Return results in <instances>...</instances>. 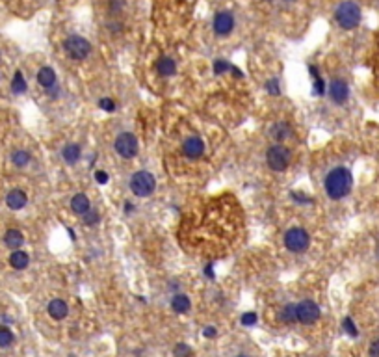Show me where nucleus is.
Returning <instances> with one entry per match:
<instances>
[{"label": "nucleus", "mask_w": 379, "mask_h": 357, "mask_svg": "<svg viewBox=\"0 0 379 357\" xmlns=\"http://www.w3.org/2000/svg\"><path fill=\"white\" fill-rule=\"evenodd\" d=\"M285 246L288 251L303 253L311 246V234L307 233L303 227H292L285 233Z\"/></svg>", "instance_id": "4"}, {"label": "nucleus", "mask_w": 379, "mask_h": 357, "mask_svg": "<svg viewBox=\"0 0 379 357\" xmlns=\"http://www.w3.org/2000/svg\"><path fill=\"white\" fill-rule=\"evenodd\" d=\"M28 203V197H26V194L23 190H12L10 194L6 196V205L8 209L12 210H21L25 209V205Z\"/></svg>", "instance_id": "13"}, {"label": "nucleus", "mask_w": 379, "mask_h": 357, "mask_svg": "<svg viewBox=\"0 0 379 357\" xmlns=\"http://www.w3.org/2000/svg\"><path fill=\"white\" fill-rule=\"evenodd\" d=\"M123 8V2L121 0H112V4H110V10L112 12H119Z\"/></svg>", "instance_id": "38"}, {"label": "nucleus", "mask_w": 379, "mask_h": 357, "mask_svg": "<svg viewBox=\"0 0 379 357\" xmlns=\"http://www.w3.org/2000/svg\"><path fill=\"white\" fill-rule=\"evenodd\" d=\"M342 327H344V331L348 333L349 337H359V329H357V326H355V322L351 316H346L342 320Z\"/></svg>", "instance_id": "27"}, {"label": "nucleus", "mask_w": 379, "mask_h": 357, "mask_svg": "<svg viewBox=\"0 0 379 357\" xmlns=\"http://www.w3.org/2000/svg\"><path fill=\"white\" fill-rule=\"evenodd\" d=\"M327 93L335 105H344L349 99V84L344 78H333L327 87Z\"/></svg>", "instance_id": "9"}, {"label": "nucleus", "mask_w": 379, "mask_h": 357, "mask_svg": "<svg viewBox=\"0 0 379 357\" xmlns=\"http://www.w3.org/2000/svg\"><path fill=\"white\" fill-rule=\"evenodd\" d=\"M89 209H91L89 197L86 194H74L73 199H71V210H73L74 214L84 216Z\"/></svg>", "instance_id": "14"}, {"label": "nucleus", "mask_w": 379, "mask_h": 357, "mask_svg": "<svg viewBox=\"0 0 379 357\" xmlns=\"http://www.w3.org/2000/svg\"><path fill=\"white\" fill-rule=\"evenodd\" d=\"M61 156H63L65 164H69V166H74V164H76V162L82 158V149H80L78 143H67L65 147L61 149Z\"/></svg>", "instance_id": "16"}, {"label": "nucleus", "mask_w": 379, "mask_h": 357, "mask_svg": "<svg viewBox=\"0 0 379 357\" xmlns=\"http://www.w3.org/2000/svg\"><path fill=\"white\" fill-rule=\"evenodd\" d=\"M205 153V142H203L199 136H190L186 138L182 143V154L190 160H197L201 158Z\"/></svg>", "instance_id": "10"}, {"label": "nucleus", "mask_w": 379, "mask_h": 357, "mask_svg": "<svg viewBox=\"0 0 379 357\" xmlns=\"http://www.w3.org/2000/svg\"><path fill=\"white\" fill-rule=\"evenodd\" d=\"M32 156L28 151H25V149H15L12 153V162L15 164L17 167H26L28 164H30Z\"/></svg>", "instance_id": "22"}, {"label": "nucleus", "mask_w": 379, "mask_h": 357, "mask_svg": "<svg viewBox=\"0 0 379 357\" xmlns=\"http://www.w3.org/2000/svg\"><path fill=\"white\" fill-rule=\"evenodd\" d=\"M13 340H15V337H13L12 329H8V327H0V348H8V346L13 344Z\"/></svg>", "instance_id": "26"}, {"label": "nucleus", "mask_w": 379, "mask_h": 357, "mask_svg": "<svg viewBox=\"0 0 379 357\" xmlns=\"http://www.w3.org/2000/svg\"><path fill=\"white\" fill-rule=\"evenodd\" d=\"M231 63L227 62V60H216L214 62V74H223V73H227V71H231Z\"/></svg>", "instance_id": "33"}, {"label": "nucleus", "mask_w": 379, "mask_h": 357, "mask_svg": "<svg viewBox=\"0 0 379 357\" xmlns=\"http://www.w3.org/2000/svg\"><path fill=\"white\" fill-rule=\"evenodd\" d=\"M190 307H192V303H190V298L184 294H175L171 298V309L175 311V313L178 314H184L188 313Z\"/></svg>", "instance_id": "21"}, {"label": "nucleus", "mask_w": 379, "mask_h": 357, "mask_svg": "<svg viewBox=\"0 0 379 357\" xmlns=\"http://www.w3.org/2000/svg\"><path fill=\"white\" fill-rule=\"evenodd\" d=\"M296 313H298V322L301 324H314L320 318V307L316 302L312 300H303L301 303L296 305Z\"/></svg>", "instance_id": "8"}, {"label": "nucleus", "mask_w": 379, "mask_h": 357, "mask_svg": "<svg viewBox=\"0 0 379 357\" xmlns=\"http://www.w3.org/2000/svg\"><path fill=\"white\" fill-rule=\"evenodd\" d=\"M236 357H249V355H244V353H240V355H236Z\"/></svg>", "instance_id": "46"}, {"label": "nucleus", "mask_w": 379, "mask_h": 357, "mask_svg": "<svg viewBox=\"0 0 379 357\" xmlns=\"http://www.w3.org/2000/svg\"><path fill=\"white\" fill-rule=\"evenodd\" d=\"M375 257L379 259V246H377V249H375Z\"/></svg>", "instance_id": "45"}, {"label": "nucleus", "mask_w": 379, "mask_h": 357, "mask_svg": "<svg viewBox=\"0 0 379 357\" xmlns=\"http://www.w3.org/2000/svg\"><path fill=\"white\" fill-rule=\"evenodd\" d=\"M37 82L39 86H43L45 90H49L56 84V73L52 67H41L37 71Z\"/></svg>", "instance_id": "19"}, {"label": "nucleus", "mask_w": 379, "mask_h": 357, "mask_svg": "<svg viewBox=\"0 0 379 357\" xmlns=\"http://www.w3.org/2000/svg\"><path fill=\"white\" fill-rule=\"evenodd\" d=\"M67 233H69V236H71V240H76V234H74V231L71 227H67Z\"/></svg>", "instance_id": "44"}, {"label": "nucleus", "mask_w": 379, "mask_h": 357, "mask_svg": "<svg viewBox=\"0 0 379 357\" xmlns=\"http://www.w3.org/2000/svg\"><path fill=\"white\" fill-rule=\"evenodd\" d=\"M309 73L312 74V78H318V76H320L318 67H316V65H312V63H311V65H309Z\"/></svg>", "instance_id": "40"}, {"label": "nucleus", "mask_w": 379, "mask_h": 357, "mask_svg": "<svg viewBox=\"0 0 379 357\" xmlns=\"http://www.w3.org/2000/svg\"><path fill=\"white\" fill-rule=\"evenodd\" d=\"M203 272H205V276H207V277H210V279H214V270H212V264H207Z\"/></svg>", "instance_id": "41"}, {"label": "nucleus", "mask_w": 379, "mask_h": 357, "mask_svg": "<svg viewBox=\"0 0 379 357\" xmlns=\"http://www.w3.org/2000/svg\"><path fill=\"white\" fill-rule=\"evenodd\" d=\"M10 264H12V268H15V270H25L26 266L30 264V257H28V253L23 251V249H15V251L10 255Z\"/></svg>", "instance_id": "20"}, {"label": "nucleus", "mask_w": 379, "mask_h": 357, "mask_svg": "<svg viewBox=\"0 0 379 357\" xmlns=\"http://www.w3.org/2000/svg\"><path fill=\"white\" fill-rule=\"evenodd\" d=\"M264 90H266L269 95H273V97L281 95V84H279V80H277V78H269V80L264 84Z\"/></svg>", "instance_id": "28"}, {"label": "nucleus", "mask_w": 379, "mask_h": 357, "mask_svg": "<svg viewBox=\"0 0 379 357\" xmlns=\"http://www.w3.org/2000/svg\"><path fill=\"white\" fill-rule=\"evenodd\" d=\"M290 197H292L296 203L300 205H309V203H314V199L309 196H305L303 192H290Z\"/></svg>", "instance_id": "32"}, {"label": "nucleus", "mask_w": 379, "mask_h": 357, "mask_svg": "<svg viewBox=\"0 0 379 357\" xmlns=\"http://www.w3.org/2000/svg\"><path fill=\"white\" fill-rule=\"evenodd\" d=\"M108 173L106 171H103V169H97L95 171V181H97V185H106L108 183Z\"/></svg>", "instance_id": "35"}, {"label": "nucleus", "mask_w": 379, "mask_h": 357, "mask_svg": "<svg viewBox=\"0 0 379 357\" xmlns=\"http://www.w3.org/2000/svg\"><path fill=\"white\" fill-rule=\"evenodd\" d=\"M173 355L175 357H192V348L186 342H178L173 348Z\"/></svg>", "instance_id": "30"}, {"label": "nucleus", "mask_w": 379, "mask_h": 357, "mask_svg": "<svg viewBox=\"0 0 379 357\" xmlns=\"http://www.w3.org/2000/svg\"><path fill=\"white\" fill-rule=\"evenodd\" d=\"M279 318H281V322H285V324H294V322H298L296 305H294V303L285 305V307L281 309V313H279Z\"/></svg>", "instance_id": "23"}, {"label": "nucleus", "mask_w": 379, "mask_h": 357, "mask_svg": "<svg viewBox=\"0 0 379 357\" xmlns=\"http://www.w3.org/2000/svg\"><path fill=\"white\" fill-rule=\"evenodd\" d=\"M231 73H233L234 76H236V78H242V76H244V74H242V71H240L238 67H234V65L231 67Z\"/></svg>", "instance_id": "42"}, {"label": "nucleus", "mask_w": 379, "mask_h": 357, "mask_svg": "<svg viewBox=\"0 0 379 357\" xmlns=\"http://www.w3.org/2000/svg\"><path fill=\"white\" fill-rule=\"evenodd\" d=\"M114 149H116V153L121 158L130 160V158H134L136 154H138V149H140L138 138L132 132H121L116 138V142H114Z\"/></svg>", "instance_id": "7"}, {"label": "nucleus", "mask_w": 379, "mask_h": 357, "mask_svg": "<svg viewBox=\"0 0 379 357\" xmlns=\"http://www.w3.org/2000/svg\"><path fill=\"white\" fill-rule=\"evenodd\" d=\"M99 108L104 112H108V114H112V112H116L117 105H116V101L110 97H103L101 101H99Z\"/></svg>", "instance_id": "31"}, {"label": "nucleus", "mask_w": 379, "mask_h": 357, "mask_svg": "<svg viewBox=\"0 0 379 357\" xmlns=\"http://www.w3.org/2000/svg\"><path fill=\"white\" fill-rule=\"evenodd\" d=\"M156 71H158V74L164 76V78L173 76L175 71H177V63H175V60L169 58V56H162L158 62H156Z\"/></svg>", "instance_id": "17"}, {"label": "nucleus", "mask_w": 379, "mask_h": 357, "mask_svg": "<svg viewBox=\"0 0 379 357\" xmlns=\"http://www.w3.org/2000/svg\"><path fill=\"white\" fill-rule=\"evenodd\" d=\"M63 49H65L69 58H73L76 62H82V60H86L87 56H89V52H91V45H89V41H87L86 37L71 36L63 41Z\"/></svg>", "instance_id": "6"}, {"label": "nucleus", "mask_w": 379, "mask_h": 357, "mask_svg": "<svg viewBox=\"0 0 379 357\" xmlns=\"http://www.w3.org/2000/svg\"><path fill=\"white\" fill-rule=\"evenodd\" d=\"M47 311H49V314L54 318V320H63V318L67 316V313H69V307H67V303L63 302V300L54 298V300L49 303Z\"/></svg>", "instance_id": "15"}, {"label": "nucleus", "mask_w": 379, "mask_h": 357, "mask_svg": "<svg viewBox=\"0 0 379 357\" xmlns=\"http://www.w3.org/2000/svg\"><path fill=\"white\" fill-rule=\"evenodd\" d=\"M257 313H253V311H249V313H244L242 314V318H240V322H242V326L249 327V326H255L257 324Z\"/></svg>", "instance_id": "34"}, {"label": "nucleus", "mask_w": 379, "mask_h": 357, "mask_svg": "<svg viewBox=\"0 0 379 357\" xmlns=\"http://www.w3.org/2000/svg\"><path fill=\"white\" fill-rule=\"evenodd\" d=\"M203 337H207V339H214L216 337V327L212 326H208L203 329Z\"/></svg>", "instance_id": "37"}, {"label": "nucleus", "mask_w": 379, "mask_h": 357, "mask_svg": "<svg viewBox=\"0 0 379 357\" xmlns=\"http://www.w3.org/2000/svg\"><path fill=\"white\" fill-rule=\"evenodd\" d=\"M132 210H134V205L130 203V201H127V203H125V212H127V214H130Z\"/></svg>", "instance_id": "43"}, {"label": "nucleus", "mask_w": 379, "mask_h": 357, "mask_svg": "<svg viewBox=\"0 0 379 357\" xmlns=\"http://www.w3.org/2000/svg\"><path fill=\"white\" fill-rule=\"evenodd\" d=\"M312 90H314V95L316 97H324L325 92H327V84H325V80L322 78V76H318V78H314V84H312Z\"/></svg>", "instance_id": "29"}, {"label": "nucleus", "mask_w": 379, "mask_h": 357, "mask_svg": "<svg viewBox=\"0 0 379 357\" xmlns=\"http://www.w3.org/2000/svg\"><path fill=\"white\" fill-rule=\"evenodd\" d=\"M370 357H379V339L372 340V344H370Z\"/></svg>", "instance_id": "36"}, {"label": "nucleus", "mask_w": 379, "mask_h": 357, "mask_svg": "<svg viewBox=\"0 0 379 357\" xmlns=\"http://www.w3.org/2000/svg\"><path fill=\"white\" fill-rule=\"evenodd\" d=\"M266 162L268 167L273 171H285L290 166V149L282 143H275L266 151Z\"/></svg>", "instance_id": "5"}, {"label": "nucleus", "mask_w": 379, "mask_h": 357, "mask_svg": "<svg viewBox=\"0 0 379 357\" xmlns=\"http://www.w3.org/2000/svg\"><path fill=\"white\" fill-rule=\"evenodd\" d=\"M82 222H84V225H87V227H93V225H97L99 222H101V214H99L97 209H89L86 212V214L82 216Z\"/></svg>", "instance_id": "25"}, {"label": "nucleus", "mask_w": 379, "mask_h": 357, "mask_svg": "<svg viewBox=\"0 0 379 357\" xmlns=\"http://www.w3.org/2000/svg\"><path fill=\"white\" fill-rule=\"evenodd\" d=\"M12 90H13V93H17V95H21V93H25L26 90H28V84H26L25 76H23L21 71H15V74H13Z\"/></svg>", "instance_id": "24"}, {"label": "nucleus", "mask_w": 379, "mask_h": 357, "mask_svg": "<svg viewBox=\"0 0 379 357\" xmlns=\"http://www.w3.org/2000/svg\"><path fill=\"white\" fill-rule=\"evenodd\" d=\"M4 244H6L10 249H19V247L25 244V236H23V233L21 231H17V229H10V231H6V234H4Z\"/></svg>", "instance_id": "18"}, {"label": "nucleus", "mask_w": 379, "mask_h": 357, "mask_svg": "<svg viewBox=\"0 0 379 357\" xmlns=\"http://www.w3.org/2000/svg\"><path fill=\"white\" fill-rule=\"evenodd\" d=\"M130 190L138 197H149L156 190V178L153 173L140 169V171L132 173V177H130Z\"/></svg>", "instance_id": "3"}, {"label": "nucleus", "mask_w": 379, "mask_h": 357, "mask_svg": "<svg viewBox=\"0 0 379 357\" xmlns=\"http://www.w3.org/2000/svg\"><path fill=\"white\" fill-rule=\"evenodd\" d=\"M264 2H273V0H264Z\"/></svg>", "instance_id": "47"}, {"label": "nucleus", "mask_w": 379, "mask_h": 357, "mask_svg": "<svg viewBox=\"0 0 379 357\" xmlns=\"http://www.w3.org/2000/svg\"><path fill=\"white\" fill-rule=\"evenodd\" d=\"M234 28V17L231 12H218L214 17V32L218 36H229Z\"/></svg>", "instance_id": "11"}, {"label": "nucleus", "mask_w": 379, "mask_h": 357, "mask_svg": "<svg viewBox=\"0 0 379 357\" xmlns=\"http://www.w3.org/2000/svg\"><path fill=\"white\" fill-rule=\"evenodd\" d=\"M290 134H292V127H290L287 121H277V123H273L269 127V136H271L277 143L285 142L287 138H290Z\"/></svg>", "instance_id": "12"}, {"label": "nucleus", "mask_w": 379, "mask_h": 357, "mask_svg": "<svg viewBox=\"0 0 379 357\" xmlns=\"http://www.w3.org/2000/svg\"><path fill=\"white\" fill-rule=\"evenodd\" d=\"M325 194L333 201H340L344 197L349 196V192L353 188V173L346 166L333 167L324 178Z\"/></svg>", "instance_id": "1"}, {"label": "nucleus", "mask_w": 379, "mask_h": 357, "mask_svg": "<svg viewBox=\"0 0 379 357\" xmlns=\"http://www.w3.org/2000/svg\"><path fill=\"white\" fill-rule=\"evenodd\" d=\"M58 90H60L58 86L49 87V90H47V93H49V97H50V99H56V97H58V95H60V92H58Z\"/></svg>", "instance_id": "39"}, {"label": "nucleus", "mask_w": 379, "mask_h": 357, "mask_svg": "<svg viewBox=\"0 0 379 357\" xmlns=\"http://www.w3.org/2000/svg\"><path fill=\"white\" fill-rule=\"evenodd\" d=\"M335 21L342 30H355L362 21L361 6L353 0H344L336 6Z\"/></svg>", "instance_id": "2"}]
</instances>
